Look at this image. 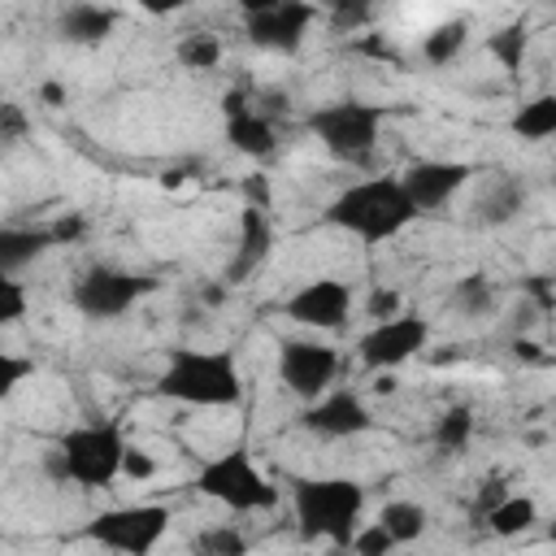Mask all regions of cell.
Returning a JSON list of instances; mask_svg holds the SVG:
<instances>
[{
	"label": "cell",
	"mask_w": 556,
	"mask_h": 556,
	"mask_svg": "<svg viewBox=\"0 0 556 556\" xmlns=\"http://www.w3.org/2000/svg\"><path fill=\"white\" fill-rule=\"evenodd\" d=\"M308 430H317V434H330V439H348V434H361V430H369V408L352 395V391H334V395H321L317 404H308L304 408V417H300Z\"/></svg>",
	"instance_id": "14"
},
{
	"label": "cell",
	"mask_w": 556,
	"mask_h": 556,
	"mask_svg": "<svg viewBox=\"0 0 556 556\" xmlns=\"http://www.w3.org/2000/svg\"><path fill=\"white\" fill-rule=\"evenodd\" d=\"M191 0H139V9H148V13H156V17H165V13H178V9H187Z\"/></svg>",
	"instance_id": "35"
},
{
	"label": "cell",
	"mask_w": 556,
	"mask_h": 556,
	"mask_svg": "<svg viewBox=\"0 0 556 556\" xmlns=\"http://www.w3.org/2000/svg\"><path fill=\"white\" fill-rule=\"evenodd\" d=\"M330 13H334V26H361L369 13H374V0H330Z\"/></svg>",
	"instance_id": "31"
},
{
	"label": "cell",
	"mask_w": 556,
	"mask_h": 556,
	"mask_svg": "<svg viewBox=\"0 0 556 556\" xmlns=\"http://www.w3.org/2000/svg\"><path fill=\"white\" fill-rule=\"evenodd\" d=\"M413 217H417V208L400 178H365V182L348 187L343 195H334L326 208L330 226H339L365 243H382V239L400 235Z\"/></svg>",
	"instance_id": "1"
},
{
	"label": "cell",
	"mask_w": 556,
	"mask_h": 556,
	"mask_svg": "<svg viewBox=\"0 0 556 556\" xmlns=\"http://www.w3.org/2000/svg\"><path fill=\"white\" fill-rule=\"evenodd\" d=\"M226 139H230V148L243 152V156H269V152H274V126H269L265 117H256L252 109H248V113H235V117L226 122Z\"/></svg>",
	"instance_id": "17"
},
{
	"label": "cell",
	"mask_w": 556,
	"mask_h": 556,
	"mask_svg": "<svg viewBox=\"0 0 556 556\" xmlns=\"http://www.w3.org/2000/svg\"><path fill=\"white\" fill-rule=\"evenodd\" d=\"M43 100H48V104H61V100H65V91H61L56 83H43Z\"/></svg>",
	"instance_id": "40"
},
{
	"label": "cell",
	"mask_w": 556,
	"mask_h": 556,
	"mask_svg": "<svg viewBox=\"0 0 556 556\" xmlns=\"http://www.w3.org/2000/svg\"><path fill=\"white\" fill-rule=\"evenodd\" d=\"M513 135L526 143L552 139L556 135V96H534L513 113Z\"/></svg>",
	"instance_id": "19"
},
{
	"label": "cell",
	"mask_w": 556,
	"mask_h": 556,
	"mask_svg": "<svg viewBox=\"0 0 556 556\" xmlns=\"http://www.w3.org/2000/svg\"><path fill=\"white\" fill-rule=\"evenodd\" d=\"M365 313H369L374 321H387V317H395V313H400V291H391V287H378V291L365 300Z\"/></svg>",
	"instance_id": "32"
},
{
	"label": "cell",
	"mask_w": 556,
	"mask_h": 556,
	"mask_svg": "<svg viewBox=\"0 0 556 556\" xmlns=\"http://www.w3.org/2000/svg\"><path fill=\"white\" fill-rule=\"evenodd\" d=\"M195 491L235 508V513H256V508H274L278 491L269 486V478L252 465V456L243 447H230L222 452L217 460H208L200 473H195Z\"/></svg>",
	"instance_id": "5"
},
{
	"label": "cell",
	"mask_w": 556,
	"mask_h": 556,
	"mask_svg": "<svg viewBox=\"0 0 556 556\" xmlns=\"http://www.w3.org/2000/svg\"><path fill=\"white\" fill-rule=\"evenodd\" d=\"M195 552H226V556H239L248 552V539L239 530H204L195 534Z\"/></svg>",
	"instance_id": "29"
},
{
	"label": "cell",
	"mask_w": 556,
	"mask_h": 556,
	"mask_svg": "<svg viewBox=\"0 0 556 556\" xmlns=\"http://www.w3.org/2000/svg\"><path fill=\"white\" fill-rule=\"evenodd\" d=\"M122 473H126V478H152V473H156V460H152L148 452L126 447V456H122Z\"/></svg>",
	"instance_id": "34"
},
{
	"label": "cell",
	"mask_w": 556,
	"mask_h": 556,
	"mask_svg": "<svg viewBox=\"0 0 556 556\" xmlns=\"http://www.w3.org/2000/svg\"><path fill=\"white\" fill-rule=\"evenodd\" d=\"M217 56H222V43L213 35H187L178 43V61L187 70H208V65H217Z\"/></svg>",
	"instance_id": "27"
},
{
	"label": "cell",
	"mask_w": 556,
	"mask_h": 556,
	"mask_svg": "<svg viewBox=\"0 0 556 556\" xmlns=\"http://www.w3.org/2000/svg\"><path fill=\"white\" fill-rule=\"evenodd\" d=\"M486 526L495 530V534H521V530H530L534 526V500H526V495H504L491 513H486Z\"/></svg>",
	"instance_id": "22"
},
{
	"label": "cell",
	"mask_w": 556,
	"mask_h": 556,
	"mask_svg": "<svg viewBox=\"0 0 556 556\" xmlns=\"http://www.w3.org/2000/svg\"><path fill=\"white\" fill-rule=\"evenodd\" d=\"M547 539H552V543H556V521H552V530H547Z\"/></svg>",
	"instance_id": "41"
},
{
	"label": "cell",
	"mask_w": 556,
	"mask_h": 556,
	"mask_svg": "<svg viewBox=\"0 0 556 556\" xmlns=\"http://www.w3.org/2000/svg\"><path fill=\"white\" fill-rule=\"evenodd\" d=\"M235 4L252 17V13H265V9H274V4H282V0H235Z\"/></svg>",
	"instance_id": "38"
},
{
	"label": "cell",
	"mask_w": 556,
	"mask_h": 556,
	"mask_svg": "<svg viewBox=\"0 0 556 556\" xmlns=\"http://www.w3.org/2000/svg\"><path fill=\"white\" fill-rule=\"evenodd\" d=\"M334 369H339L334 348H321V343H308V339H291V343L278 348V378L300 400L326 395V387L334 382Z\"/></svg>",
	"instance_id": "9"
},
{
	"label": "cell",
	"mask_w": 556,
	"mask_h": 556,
	"mask_svg": "<svg viewBox=\"0 0 556 556\" xmlns=\"http://www.w3.org/2000/svg\"><path fill=\"white\" fill-rule=\"evenodd\" d=\"M291 504L304 539H330L348 547L356 534V517L365 508V486L352 478H304L295 482Z\"/></svg>",
	"instance_id": "3"
},
{
	"label": "cell",
	"mask_w": 556,
	"mask_h": 556,
	"mask_svg": "<svg viewBox=\"0 0 556 556\" xmlns=\"http://www.w3.org/2000/svg\"><path fill=\"white\" fill-rule=\"evenodd\" d=\"M143 291H152V278H139V274H126V269H104V265H96V269H87L83 278H78V287H74V304H78V313H87V317H122Z\"/></svg>",
	"instance_id": "8"
},
{
	"label": "cell",
	"mask_w": 556,
	"mask_h": 556,
	"mask_svg": "<svg viewBox=\"0 0 556 556\" xmlns=\"http://www.w3.org/2000/svg\"><path fill=\"white\" fill-rule=\"evenodd\" d=\"M52 235H56V239H78V235H83V222H78V217H65V222L52 226Z\"/></svg>",
	"instance_id": "37"
},
{
	"label": "cell",
	"mask_w": 556,
	"mask_h": 556,
	"mask_svg": "<svg viewBox=\"0 0 556 556\" xmlns=\"http://www.w3.org/2000/svg\"><path fill=\"white\" fill-rule=\"evenodd\" d=\"M465 35H469V26L460 22V17H452V22H439L426 39H421V56L430 61V65H447L460 48H465Z\"/></svg>",
	"instance_id": "20"
},
{
	"label": "cell",
	"mask_w": 556,
	"mask_h": 556,
	"mask_svg": "<svg viewBox=\"0 0 556 556\" xmlns=\"http://www.w3.org/2000/svg\"><path fill=\"white\" fill-rule=\"evenodd\" d=\"M486 52L500 61L504 74H517L521 70V56H526V22H508L495 35H486Z\"/></svg>",
	"instance_id": "23"
},
{
	"label": "cell",
	"mask_w": 556,
	"mask_h": 556,
	"mask_svg": "<svg viewBox=\"0 0 556 556\" xmlns=\"http://www.w3.org/2000/svg\"><path fill=\"white\" fill-rule=\"evenodd\" d=\"M378 126H382V109L365 104V100H334V104H321V109L308 113V130L339 161L369 156L374 143H378Z\"/></svg>",
	"instance_id": "6"
},
{
	"label": "cell",
	"mask_w": 556,
	"mask_h": 556,
	"mask_svg": "<svg viewBox=\"0 0 556 556\" xmlns=\"http://www.w3.org/2000/svg\"><path fill=\"white\" fill-rule=\"evenodd\" d=\"M122 456L126 443L117 434V426H78L70 430L48 456L43 469L56 482H78V486H109L122 473Z\"/></svg>",
	"instance_id": "4"
},
{
	"label": "cell",
	"mask_w": 556,
	"mask_h": 556,
	"mask_svg": "<svg viewBox=\"0 0 556 556\" xmlns=\"http://www.w3.org/2000/svg\"><path fill=\"white\" fill-rule=\"evenodd\" d=\"M308 22H313V4L308 0H282V4L248 17V39L256 48H269V52H295L304 43Z\"/></svg>",
	"instance_id": "13"
},
{
	"label": "cell",
	"mask_w": 556,
	"mask_h": 556,
	"mask_svg": "<svg viewBox=\"0 0 556 556\" xmlns=\"http://www.w3.org/2000/svg\"><path fill=\"white\" fill-rule=\"evenodd\" d=\"M117 26V13L100 9V4H74L61 13V39L70 43H104Z\"/></svg>",
	"instance_id": "15"
},
{
	"label": "cell",
	"mask_w": 556,
	"mask_h": 556,
	"mask_svg": "<svg viewBox=\"0 0 556 556\" xmlns=\"http://www.w3.org/2000/svg\"><path fill=\"white\" fill-rule=\"evenodd\" d=\"M400 182L417 213H434L469 182V165L465 161H417L400 174Z\"/></svg>",
	"instance_id": "12"
},
{
	"label": "cell",
	"mask_w": 556,
	"mask_h": 556,
	"mask_svg": "<svg viewBox=\"0 0 556 556\" xmlns=\"http://www.w3.org/2000/svg\"><path fill=\"white\" fill-rule=\"evenodd\" d=\"M378 521L391 530L395 543H413V539H421V530H426V508L413 504V500H391Z\"/></svg>",
	"instance_id": "21"
},
{
	"label": "cell",
	"mask_w": 556,
	"mask_h": 556,
	"mask_svg": "<svg viewBox=\"0 0 556 556\" xmlns=\"http://www.w3.org/2000/svg\"><path fill=\"white\" fill-rule=\"evenodd\" d=\"M469 434H473V413H469L465 404L447 408V413L439 417V426H434V443H439L443 452H465Z\"/></svg>",
	"instance_id": "26"
},
{
	"label": "cell",
	"mask_w": 556,
	"mask_h": 556,
	"mask_svg": "<svg viewBox=\"0 0 556 556\" xmlns=\"http://www.w3.org/2000/svg\"><path fill=\"white\" fill-rule=\"evenodd\" d=\"M430 339V326L413 313H395L387 321H374V330L361 339V361L369 369H395L404 365L413 352H421Z\"/></svg>",
	"instance_id": "10"
},
{
	"label": "cell",
	"mask_w": 556,
	"mask_h": 556,
	"mask_svg": "<svg viewBox=\"0 0 556 556\" xmlns=\"http://www.w3.org/2000/svg\"><path fill=\"white\" fill-rule=\"evenodd\" d=\"M165 526H169V508L165 504H130V508L100 513L87 526V539H96L100 547H113V552L143 556V552H152L161 543Z\"/></svg>",
	"instance_id": "7"
},
{
	"label": "cell",
	"mask_w": 556,
	"mask_h": 556,
	"mask_svg": "<svg viewBox=\"0 0 556 556\" xmlns=\"http://www.w3.org/2000/svg\"><path fill=\"white\" fill-rule=\"evenodd\" d=\"M452 304L465 313V317H482L491 304H495V291L482 274H465L456 287H452Z\"/></svg>",
	"instance_id": "25"
},
{
	"label": "cell",
	"mask_w": 556,
	"mask_h": 556,
	"mask_svg": "<svg viewBox=\"0 0 556 556\" xmlns=\"http://www.w3.org/2000/svg\"><path fill=\"white\" fill-rule=\"evenodd\" d=\"M352 547L365 552V556H382V552L395 547V539H391V530H387L382 521H374L369 530H356V534H352Z\"/></svg>",
	"instance_id": "30"
},
{
	"label": "cell",
	"mask_w": 556,
	"mask_h": 556,
	"mask_svg": "<svg viewBox=\"0 0 556 556\" xmlns=\"http://www.w3.org/2000/svg\"><path fill=\"white\" fill-rule=\"evenodd\" d=\"M552 434H556V426H552Z\"/></svg>",
	"instance_id": "42"
},
{
	"label": "cell",
	"mask_w": 556,
	"mask_h": 556,
	"mask_svg": "<svg viewBox=\"0 0 556 556\" xmlns=\"http://www.w3.org/2000/svg\"><path fill=\"white\" fill-rule=\"evenodd\" d=\"M22 313H26V291L13 274H4L0 278V321L13 326V321H22Z\"/></svg>",
	"instance_id": "28"
},
{
	"label": "cell",
	"mask_w": 556,
	"mask_h": 556,
	"mask_svg": "<svg viewBox=\"0 0 556 556\" xmlns=\"http://www.w3.org/2000/svg\"><path fill=\"white\" fill-rule=\"evenodd\" d=\"M48 243H56L52 230H17V226L0 230V265H4V274H13V269H22L26 261H35Z\"/></svg>",
	"instance_id": "18"
},
{
	"label": "cell",
	"mask_w": 556,
	"mask_h": 556,
	"mask_svg": "<svg viewBox=\"0 0 556 556\" xmlns=\"http://www.w3.org/2000/svg\"><path fill=\"white\" fill-rule=\"evenodd\" d=\"M22 113H17V104H4V139H17L22 135Z\"/></svg>",
	"instance_id": "36"
},
{
	"label": "cell",
	"mask_w": 556,
	"mask_h": 556,
	"mask_svg": "<svg viewBox=\"0 0 556 556\" xmlns=\"http://www.w3.org/2000/svg\"><path fill=\"white\" fill-rule=\"evenodd\" d=\"M513 352H517V356H526V361H539V348H534L530 339H517V343H513Z\"/></svg>",
	"instance_id": "39"
},
{
	"label": "cell",
	"mask_w": 556,
	"mask_h": 556,
	"mask_svg": "<svg viewBox=\"0 0 556 556\" xmlns=\"http://www.w3.org/2000/svg\"><path fill=\"white\" fill-rule=\"evenodd\" d=\"M265 248H269V226H265V217H261L256 208H248V213H243V248H239V256H235V265H230V278L248 274V269L265 256Z\"/></svg>",
	"instance_id": "24"
},
{
	"label": "cell",
	"mask_w": 556,
	"mask_h": 556,
	"mask_svg": "<svg viewBox=\"0 0 556 556\" xmlns=\"http://www.w3.org/2000/svg\"><path fill=\"white\" fill-rule=\"evenodd\" d=\"M156 391H161L165 400L200 404V408L235 404V400L243 395L235 352H226V348H217V352L178 348V352H169V365H165V374L156 378Z\"/></svg>",
	"instance_id": "2"
},
{
	"label": "cell",
	"mask_w": 556,
	"mask_h": 556,
	"mask_svg": "<svg viewBox=\"0 0 556 556\" xmlns=\"http://www.w3.org/2000/svg\"><path fill=\"white\" fill-rule=\"evenodd\" d=\"M348 308H352V291L339 278H313V282H304L287 300V317L300 321V326H313V330L343 326L348 321Z\"/></svg>",
	"instance_id": "11"
},
{
	"label": "cell",
	"mask_w": 556,
	"mask_h": 556,
	"mask_svg": "<svg viewBox=\"0 0 556 556\" xmlns=\"http://www.w3.org/2000/svg\"><path fill=\"white\" fill-rule=\"evenodd\" d=\"M26 374H35V365H30V361H22V356H9V352L0 356V391H4V395H9V391H13V387L26 378Z\"/></svg>",
	"instance_id": "33"
},
{
	"label": "cell",
	"mask_w": 556,
	"mask_h": 556,
	"mask_svg": "<svg viewBox=\"0 0 556 556\" xmlns=\"http://www.w3.org/2000/svg\"><path fill=\"white\" fill-rule=\"evenodd\" d=\"M521 204H526V187L513 182V178H500V182H491V187L478 195L473 222H478V226H504V222L517 217Z\"/></svg>",
	"instance_id": "16"
}]
</instances>
